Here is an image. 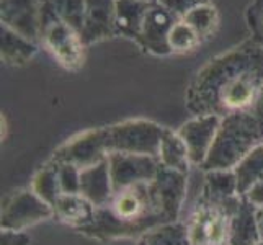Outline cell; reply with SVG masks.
<instances>
[{"mask_svg": "<svg viewBox=\"0 0 263 245\" xmlns=\"http://www.w3.org/2000/svg\"><path fill=\"white\" fill-rule=\"evenodd\" d=\"M175 22L177 18L165 7H162L159 2L152 4L142 22L139 40L136 43L154 56H170L172 51L168 48V33Z\"/></svg>", "mask_w": 263, "mask_h": 245, "instance_id": "13", "label": "cell"}, {"mask_svg": "<svg viewBox=\"0 0 263 245\" xmlns=\"http://www.w3.org/2000/svg\"><path fill=\"white\" fill-rule=\"evenodd\" d=\"M31 237L25 231H8L0 232V245H30Z\"/></svg>", "mask_w": 263, "mask_h": 245, "instance_id": "31", "label": "cell"}, {"mask_svg": "<svg viewBox=\"0 0 263 245\" xmlns=\"http://www.w3.org/2000/svg\"><path fill=\"white\" fill-rule=\"evenodd\" d=\"M183 20L192 26L203 41L216 33L217 25H219V15H217L216 7L211 5V2H208L193 8Z\"/></svg>", "mask_w": 263, "mask_h": 245, "instance_id": "25", "label": "cell"}, {"mask_svg": "<svg viewBox=\"0 0 263 245\" xmlns=\"http://www.w3.org/2000/svg\"><path fill=\"white\" fill-rule=\"evenodd\" d=\"M243 196H246L253 206H257V208L263 206V180L253 185Z\"/></svg>", "mask_w": 263, "mask_h": 245, "instance_id": "32", "label": "cell"}, {"mask_svg": "<svg viewBox=\"0 0 263 245\" xmlns=\"http://www.w3.org/2000/svg\"><path fill=\"white\" fill-rule=\"evenodd\" d=\"M61 22L80 33L85 15V0H46Z\"/></svg>", "mask_w": 263, "mask_h": 245, "instance_id": "27", "label": "cell"}, {"mask_svg": "<svg viewBox=\"0 0 263 245\" xmlns=\"http://www.w3.org/2000/svg\"><path fill=\"white\" fill-rule=\"evenodd\" d=\"M80 172L82 170L77 165H72V163H58V175L62 195H80Z\"/></svg>", "mask_w": 263, "mask_h": 245, "instance_id": "28", "label": "cell"}, {"mask_svg": "<svg viewBox=\"0 0 263 245\" xmlns=\"http://www.w3.org/2000/svg\"><path fill=\"white\" fill-rule=\"evenodd\" d=\"M108 159L105 144V128L90 129L74 136L54 150L51 160L56 163H72L80 170L97 165Z\"/></svg>", "mask_w": 263, "mask_h": 245, "instance_id": "9", "label": "cell"}, {"mask_svg": "<svg viewBox=\"0 0 263 245\" xmlns=\"http://www.w3.org/2000/svg\"><path fill=\"white\" fill-rule=\"evenodd\" d=\"M221 120L222 118L217 115H199L178 128L177 133L186 144L190 162L193 167L199 168L204 163L221 126Z\"/></svg>", "mask_w": 263, "mask_h": 245, "instance_id": "10", "label": "cell"}, {"mask_svg": "<svg viewBox=\"0 0 263 245\" xmlns=\"http://www.w3.org/2000/svg\"><path fill=\"white\" fill-rule=\"evenodd\" d=\"M80 195L95 208L105 206L113 198V185L108 159L80 172Z\"/></svg>", "mask_w": 263, "mask_h": 245, "instance_id": "15", "label": "cell"}, {"mask_svg": "<svg viewBox=\"0 0 263 245\" xmlns=\"http://www.w3.org/2000/svg\"><path fill=\"white\" fill-rule=\"evenodd\" d=\"M52 211L59 222L80 231L93 222L97 208L82 195H61Z\"/></svg>", "mask_w": 263, "mask_h": 245, "instance_id": "16", "label": "cell"}, {"mask_svg": "<svg viewBox=\"0 0 263 245\" xmlns=\"http://www.w3.org/2000/svg\"><path fill=\"white\" fill-rule=\"evenodd\" d=\"M44 0H0V22L25 38L40 43Z\"/></svg>", "mask_w": 263, "mask_h": 245, "instance_id": "12", "label": "cell"}, {"mask_svg": "<svg viewBox=\"0 0 263 245\" xmlns=\"http://www.w3.org/2000/svg\"><path fill=\"white\" fill-rule=\"evenodd\" d=\"M263 90V48L249 38L213 58L186 90V108L195 116L252 111Z\"/></svg>", "mask_w": 263, "mask_h": 245, "instance_id": "1", "label": "cell"}, {"mask_svg": "<svg viewBox=\"0 0 263 245\" xmlns=\"http://www.w3.org/2000/svg\"><path fill=\"white\" fill-rule=\"evenodd\" d=\"M257 225H258L260 239L263 240V206L257 208Z\"/></svg>", "mask_w": 263, "mask_h": 245, "instance_id": "34", "label": "cell"}, {"mask_svg": "<svg viewBox=\"0 0 263 245\" xmlns=\"http://www.w3.org/2000/svg\"><path fill=\"white\" fill-rule=\"evenodd\" d=\"M247 23L252 31L250 38L255 40L263 48V0H253L247 10Z\"/></svg>", "mask_w": 263, "mask_h": 245, "instance_id": "29", "label": "cell"}, {"mask_svg": "<svg viewBox=\"0 0 263 245\" xmlns=\"http://www.w3.org/2000/svg\"><path fill=\"white\" fill-rule=\"evenodd\" d=\"M242 196L228 203H216L199 195L192 214L183 221L193 245H229L231 219L237 213Z\"/></svg>", "mask_w": 263, "mask_h": 245, "instance_id": "4", "label": "cell"}, {"mask_svg": "<svg viewBox=\"0 0 263 245\" xmlns=\"http://www.w3.org/2000/svg\"><path fill=\"white\" fill-rule=\"evenodd\" d=\"M108 167H110L113 193H116L139 183H151L157 175L160 162L152 156L113 152L108 156Z\"/></svg>", "mask_w": 263, "mask_h": 245, "instance_id": "8", "label": "cell"}, {"mask_svg": "<svg viewBox=\"0 0 263 245\" xmlns=\"http://www.w3.org/2000/svg\"><path fill=\"white\" fill-rule=\"evenodd\" d=\"M38 43L25 38L7 26H0V56L8 66H25L36 56Z\"/></svg>", "mask_w": 263, "mask_h": 245, "instance_id": "19", "label": "cell"}, {"mask_svg": "<svg viewBox=\"0 0 263 245\" xmlns=\"http://www.w3.org/2000/svg\"><path fill=\"white\" fill-rule=\"evenodd\" d=\"M144 2H149V4H156V2H159V0H144Z\"/></svg>", "mask_w": 263, "mask_h": 245, "instance_id": "35", "label": "cell"}, {"mask_svg": "<svg viewBox=\"0 0 263 245\" xmlns=\"http://www.w3.org/2000/svg\"><path fill=\"white\" fill-rule=\"evenodd\" d=\"M257 245H263V240H261V242H260V243H257Z\"/></svg>", "mask_w": 263, "mask_h": 245, "instance_id": "36", "label": "cell"}, {"mask_svg": "<svg viewBox=\"0 0 263 245\" xmlns=\"http://www.w3.org/2000/svg\"><path fill=\"white\" fill-rule=\"evenodd\" d=\"M167 128L149 120H128L105 126V144L108 156L113 152L141 154L159 159L160 142Z\"/></svg>", "mask_w": 263, "mask_h": 245, "instance_id": "6", "label": "cell"}, {"mask_svg": "<svg viewBox=\"0 0 263 245\" xmlns=\"http://www.w3.org/2000/svg\"><path fill=\"white\" fill-rule=\"evenodd\" d=\"M138 245H193L188 237V229L183 221L168 222L149 231L139 239Z\"/></svg>", "mask_w": 263, "mask_h": 245, "instance_id": "23", "label": "cell"}, {"mask_svg": "<svg viewBox=\"0 0 263 245\" xmlns=\"http://www.w3.org/2000/svg\"><path fill=\"white\" fill-rule=\"evenodd\" d=\"M188 175L160 165L157 175L151 181V188L159 208L170 222L180 221L181 208L186 199Z\"/></svg>", "mask_w": 263, "mask_h": 245, "instance_id": "11", "label": "cell"}, {"mask_svg": "<svg viewBox=\"0 0 263 245\" xmlns=\"http://www.w3.org/2000/svg\"><path fill=\"white\" fill-rule=\"evenodd\" d=\"M201 196L216 203H228L239 198L237 180L234 170H213L204 172V181L201 188Z\"/></svg>", "mask_w": 263, "mask_h": 245, "instance_id": "20", "label": "cell"}, {"mask_svg": "<svg viewBox=\"0 0 263 245\" xmlns=\"http://www.w3.org/2000/svg\"><path fill=\"white\" fill-rule=\"evenodd\" d=\"M40 43L46 48L62 67L77 70L85 62V48L82 36L67 23L61 22L51 5L44 0L41 10Z\"/></svg>", "mask_w": 263, "mask_h": 245, "instance_id": "5", "label": "cell"}, {"mask_svg": "<svg viewBox=\"0 0 263 245\" xmlns=\"http://www.w3.org/2000/svg\"><path fill=\"white\" fill-rule=\"evenodd\" d=\"M234 175L237 180V192L240 196L263 180V144L247 154L237 165L234 167Z\"/></svg>", "mask_w": 263, "mask_h": 245, "instance_id": "22", "label": "cell"}, {"mask_svg": "<svg viewBox=\"0 0 263 245\" xmlns=\"http://www.w3.org/2000/svg\"><path fill=\"white\" fill-rule=\"evenodd\" d=\"M168 222L154 198L151 183H139L113 193L105 206L97 208L93 222L79 232L100 242H113L141 239L149 231Z\"/></svg>", "mask_w": 263, "mask_h": 245, "instance_id": "2", "label": "cell"}, {"mask_svg": "<svg viewBox=\"0 0 263 245\" xmlns=\"http://www.w3.org/2000/svg\"><path fill=\"white\" fill-rule=\"evenodd\" d=\"M115 16L116 0H85V15L80 36L87 46L116 36Z\"/></svg>", "mask_w": 263, "mask_h": 245, "instance_id": "14", "label": "cell"}, {"mask_svg": "<svg viewBox=\"0 0 263 245\" xmlns=\"http://www.w3.org/2000/svg\"><path fill=\"white\" fill-rule=\"evenodd\" d=\"M159 162H160V165H164L170 170H177L188 175L192 162H190L186 144L180 138L177 131H172L167 128L160 142Z\"/></svg>", "mask_w": 263, "mask_h": 245, "instance_id": "21", "label": "cell"}, {"mask_svg": "<svg viewBox=\"0 0 263 245\" xmlns=\"http://www.w3.org/2000/svg\"><path fill=\"white\" fill-rule=\"evenodd\" d=\"M260 242L257 206H253L246 196H242L239 210L231 219L229 245H257Z\"/></svg>", "mask_w": 263, "mask_h": 245, "instance_id": "17", "label": "cell"}, {"mask_svg": "<svg viewBox=\"0 0 263 245\" xmlns=\"http://www.w3.org/2000/svg\"><path fill=\"white\" fill-rule=\"evenodd\" d=\"M31 190L51 208L56 204L59 196L62 195L59 185V175H58V163L49 160L46 165L36 172L31 183Z\"/></svg>", "mask_w": 263, "mask_h": 245, "instance_id": "24", "label": "cell"}, {"mask_svg": "<svg viewBox=\"0 0 263 245\" xmlns=\"http://www.w3.org/2000/svg\"><path fill=\"white\" fill-rule=\"evenodd\" d=\"M210 0H159L162 7H165L167 10L174 15L177 20H183V18L201 4H208Z\"/></svg>", "mask_w": 263, "mask_h": 245, "instance_id": "30", "label": "cell"}, {"mask_svg": "<svg viewBox=\"0 0 263 245\" xmlns=\"http://www.w3.org/2000/svg\"><path fill=\"white\" fill-rule=\"evenodd\" d=\"M252 113L255 115V118L260 121V124L263 126V90H261V93H260V97L257 100L255 106L252 108Z\"/></svg>", "mask_w": 263, "mask_h": 245, "instance_id": "33", "label": "cell"}, {"mask_svg": "<svg viewBox=\"0 0 263 245\" xmlns=\"http://www.w3.org/2000/svg\"><path fill=\"white\" fill-rule=\"evenodd\" d=\"M199 44H201V38H199L192 26L185 20H177L168 33V48L172 54L192 52Z\"/></svg>", "mask_w": 263, "mask_h": 245, "instance_id": "26", "label": "cell"}, {"mask_svg": "<svg viewBox=\"0 0 263 245\" xmlns=\"http://www.w3.org/2000/svg\"><path fill=\"white\" fill-rule=\"evenodd\" d=\"M263 144V126L252 111L224 116L213 147L199 170H234L237 163Z\"/></svg>", "mask_w": 263, "mask_h": 245, "instance_id": "3", "label": "cell"}, {"mask_svg": "<svg viewBox=\"0 0 263 245\" xmlns=\"http://www.w3.org/2000/svg\"><path fill=\"white\" fill-rule=\"evenodd\" d=\"M152 4L144 0H116L115 30L116 36H124L133 41L139 40L142 22Z\"/></svg>", "mask_w": 263, "mask_h": 245, "instance_id": "18", "label": "cell"}, {"mask_svg": "<svg viewBox=\"0 0 263 245\" xmlns=\"http://www.w3.org/2000/svg\"><path fill=\"white\" fill-rule=\"evenodd\" d=\"M52 216V208L33 190H22L8 196L2 204L0 229L26 231L34 224L51 219Z\"/></svg>", "mask_w": 263, "mask_h": 245, "instance_id": "7", "label": "cell"}]
</instances>
